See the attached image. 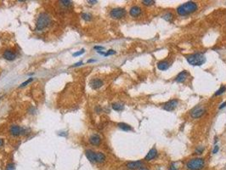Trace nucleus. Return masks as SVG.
I'll return each instance as SVG.
<instances>
[{
	"label": "nucleus",
	"mask_w": 226,
	"mask_h": 170,
	"mask_svg": "<svg viewBox=\"0 0 226 170\" xmlns=\"http://www.w3.org/2000/svg\"><path fill=\"white\" fill-rule=\"evenodd\" d=\"M116 54V51H115V50H113V49H110V50H108V52H107V53H105V56L111 55V54Z\"/></svg>",
	"instance_id": "30"
},
{
	"label": "nucleus",
	"mask_w": 226,
	"mask_h": 170,
	"mask_svg": "<svg viewBox=\"0 0 226 170\" xmlns=\"http://www.w3.org/2000/svg\"><path fill=\"white\" fill-rule=\"evenodd\" d=\"M178 105H179V101H178V100H172L168 101L167 103H166L165 105H164L163 108L165 109L166 111H172L177 107Z\"/></svg>",
	"instance_id": "8"
},
{
	"label": "nucleus",
	"mask_w": 226,
	"mask_h": 170,
	"mask_svg": "<svg viewBox=\"0 0 226 170\" xmlns=\"http://www.w3.org/2000/svg\"><path fill=\"white\" fill-rule=\"evenodd\" d=\"M89 142L93 145H99L101 142V139L98 134H93L89 138Z\"/></svg>",
	"instance_id": "12"
},
{
	"label": "nucleus",
	"mask_w": 226,
	"mask_h": 170,
	"mask_svg": "<svg viewBox=\"0 0 226 170\" xmlns=\"http://www.w3.org/2000/svg\"><path fill=\"white\" fill-rule=\"evenodd\" d=\"M86 156L87 158L89 160L90 162H95V152L93 151L92 150H87L86 151Z\"/></svg>",
	"instance_id": "17"
},
{
	"label": "nucleus",
	"mask_w": 226,
	"mask_h": 170,
	"mask_svg": "<svg viewBox=\"0 0 226 170\" xmlns=\"http://www.w3.org/2000/svg\"><path fill=\"white\" fill-rule=\"evenodd\" d=\"M157 156V151L156 148H152L150 151H149V153L147 154V156H145V160L146 161H150L156 157Z\"/></svg>",
	"instance_id": "13"
},
{
	"label": "nucleus",
	"mask_w": 226,
	"mask_h": 170,
	"mask_svg": "<svg viewBox=\"0 0 226 170\" xmlns=\"http://www.w3.org/2000/svg\"><path fill=\"white\" fill-rule=\"evenodd\" d=\"M90 86L91 88H93L94 89H97V88H100V87H102V85H103V82H102L100 79H93L91 80L90 82Z\"/></svg>",
	"instance_id": "11"
},
{
	"label": "nucleus",
	"mask_w": 226,
	"mask_h": 170,
	"mask_svg": "<svg viewBox=\"0 0 226 170\" xmlns=\"http://www.w3.org/2000/svg\"><path fill=\"white\" fill-rule=\"evenodd\" d=\"M140 13H141V9L139 8V6H133L131 8V9H130L129 11V14L131 15L133 17H136L140 15Z\"/></svg>",
	"instance_id": "14"
},
{
	"label": "nucleus",
	"mask_w": 226,
	"mask_h": 170,
	"mask_svg": "<svg viewBox=\"0 0 226 170\" xmlns=\"http://www.w3.org/2000/svg\"><path fill=\"white\" fill-rule=\"evenodd\" d=\"M142 3L145 5H152L155 3V1H153V0H144V1H142Z\"/></svg>",
	"instance_id": "22"
},
{
	"label": "nucleus",
	"mask_w": 226,
	"mask_h": 170,
	"mask_svg": "<svg viewBox=\"0 0 226 170\" xmlns=\"http://www.w3.org/2000/svg\"><path fill=\"white\" fill-rule=\"evenodd\" d=\"M60 3L62 5H64V6H70L71 4V1H67V0H62V1H60Z\"/></svg>",
	"instance_id": "27"
},
{
	"label": "nucleus",
	"mask_w": 226,
	"mask_h": 170,
	"mask_svg": "<svg viewBox=\"0 0 226 170\" xmlns=\"http://www.w3.org/2000/svg\"><path fill=\"white\" fill-rule=\"evenodd\" d=\"M14 169H15V164L14 163H9L6 167V170H14Z\"/></svg>",
	"instance_id": "28"
},
{
	"label": "nucleus",
	"mask_w": 226,
	"mask_h": 170,
	"mask_svg": "<svg viewBox=\"0 0 226 170\" xmlns=\"http://www.w3.org/2000/svg\"><path fill=\"white\" fill-rule=\"evenodd\" d=\"M112 108H113V110L119 111L123 110L124 105H123L122 104H120V103H114V104H112Z\"/></svg>",
	"instance_id": "20"
},
{
	"label": "nucleus",
	"mask_w": 226,
	"mask_h": 170,
	"mask_svg": "<svg viewBox=\"0 0 226 170\" xmlns=\"http://www.w3.org/2000/svg\"><path fill=\"white\" fill-rule=\"evenodd\" d=\"M81 65H83V62H82V61H80V62H77V63H76V64H74L72 66H73V67H76V66H81Z\"/></svg>",
	"instance_id": "33"
},
{
	"label": "nucleus",
	"mask_w": 226,
	"mask_h": 170,
	"mask_svg": "<svg viewBox=\"0 0 226 170\" xmlns=\"http://www.w3.org/2000/svg\"><path fill=\"white\" fill-rule=\"evenodd\" d=\"M188 63L191 66H201L206 62V57L203 54H194L190 56H187Z\"/></svg>",
	"instance_id": "2"
},
{
	"label": "nucleus",
	"mask_w": 226,
	"mask_h": 170,
	"mask_svg": "<svg viewBox=\"0 0 226 170\" xmlns=\"http://www.w3.org/2000/svg\"><path fill=\"white\" fill-rule=\"evenodd\" d=\"M50 22H51V19L48 14H46V13L40 14L38 18H37V24H36L37 30L41 31L44 28H46V27L50 24Z\"/></svg>",
	"instance_id": "3"
},
{
	"label": "nucleus",
	"mask_w": 226,
	"mask_h": 170,
	"mask_svg": "<svg viewBox=\"0 0 226 170\" xmlns=\"http://www.w3.org/2000/svg\"><path fill=\"white\" fill-rule=\"evenodd\" d=\"M197 4L194 2H187L181 4L177 9V12L180 15H187L189 14L195 12L197 9Z\"/></svg>",
	"instance_id": "1"
},
{
	"label": "nucleus",
	"mask_w": 226,
	"mask_h": 170,
	"mask_svg": "<svg viewBox=\"0 0 226 170\" xmlns=\"http://www.w3.org/2000/svg\"><path fill=\"white\" fill-rule=\"evenodd\" d=\"M84 49H81L80 51H78V52H77V53H74L73 54V56L74 57H77V56H79V55H81V54H83V53H84Z\"/></svg>",
	"instance_id": "29"
},
{
	"label": "nucleus",
	"mask_w": 226,
	"mask_h": 170,
	"mask_svg": "<svg viewBox=\"0 0 226 170\" xmlns=\"http://www.w3.org/2000/svg\"><path fill=\"white\" fill-rule=\"evenodd\" d=\"M172 17H173V15L171 13H167V14H165V15H163V18L166 20H170L171 19H172Z\"/></svg>",
	"instance_id": "24"
},
{
	"label": "nucleus",
	"mask_w": 226,
	"mask_h": 170,
	"mask_svg": "<svg viewBox=\"0 0 226 170\" xmlns=\"http://www.w3.org/2000/svg\"><path fill=\"white\" fill-rule=\"evenodd\" d=\"M187 76H188V72L186 71H181V72L179 73V75H178L177 77H176V82H178V83H183V82L185 80Z\"/></svg>",
	"instance_id": "15"
},
{
	"label": "nucleus",
	"mask_w": 226,
	"mask_h": 170,
	"mask_svg": "<svg viewBox=\"0 0 226 170\" xmlns=\"http://www.w3.org/2000/svg\"><path fill=\"white\" fill-rule=\"evenodd\" d=\"M118 127L121 128L122 130H124V131L132 130L131 126H129L128 124H127V123H124V122H120V123H118Z\"/></svg>",
	"instance_id": "19"
},
{
	"label": "nucleus",
	"mask_w": 226,
	"mask_h": 170,
	"mask_svg": "<svg viewBox=\"0 0 226 170\" xmlns=\"http://www.w3.org/2000/svg\"><path fill=\"white\" fill-rule=\"evenodd\" d=\"M125 15H126V10L122 8L113 9L110 13L111 17L113 19H121L122 17H124Z\"/></svg>",
	"instance_id": "5"
},
{
	"label": "nucleus",
	"mask_w": 226,
	"mask_h": 170,
	"mask_svg": "<svg viewBox=\"0 0 226 170\" xmlns=\"http://www.w3.org/2000/svg\"><path fill=\"white\" fill-rule=\"evenodd\" d=\"M3 145V140L2 139H0V146H2Z\"/></svg>",
	"instance_id": "37"
},
{
	"label": "nucleus",
	"mask_w": 226,
	"mask_h": 170,
	"mask_svg": "<svg viewBox=\"0 0 226 170\" xmlns=\"http://www.w3.org/2000/svg\"><path fill=\"white\" fill-rule=\"evenodd\" d=\"M88 3H91V4H94V3H97V1H94V0H88Z\"/></svg>",
	"instance_id": "35"
},
{
	"label": "nucleus",
	"mask_w": 226,
	"mask_h": 170,
	"mask_svg": "<svg viewBox=\"0 0 226 170\" xmlns=\"http://www.w3.org/2000/svg\"><path fill=\"white\" fill-rule=\"evenodd\" d=\"M218 150H219V147H218V145H215V147H214L213 151V154H215V153H217Z\"/></svg>",
	"instance_id": "31"
},
{
	"label": "nucleus",
	"mask_w": 226,
	"mask_h": 170,
	"mask_svg": "<svg viewBox=\"0 0 226 170\" xmlns=\"http://www.w3.org/2000/svg\"><path fill=\"white\" fill-rule=\"evenodd\" d=\"M142 166V162L140 161H136V162H130L127 164V168L131 170H134L137 168H140Z\"/></svg>",
	"instance_id": "10"
},
{
	"label": "nucleus",
	"mask_w": 226,
	"mask_h": 170,
	"mask_svg": "<svg viewBox=\"0 0 226 170\" xmlns=\"http://www.w3.org/2000/svg\"><path fill=\"white\" fill-rule=\"evenodd\" d=\"M82 18H83L84 20H86V21H89V20H91L92 16L90 14H88V13H83L82 14Z\"/></svg>",
	"instance_id": "21"
},
{
	"label": "nucleus",
	"mask_w": 226,
	"mask_h": 170,
	"mask_svg": "<svg viewBox=\"0 0 226 170\" xmlns=\"http://www.w3.org/2000/svg\"><path fill=\"white\" fill-rule=\"evenodd\" d=\"M169 67V64L167 61H160L157 63V68L161 71H165L167 70Z\"/></svg>",
	"instance_id": "16"
},
{
	"label": "nucleus",
	"mask_w": 226,
	"mask_h": 170,
	"mask_svg": "<svg viewBox=\"0 0 226 170\" xmlns=\"http://www.w3.org/2000/svg\"><path fill=\"white\" fill-rule=\"evenodd\" d=\"M9 133L13 136H19L24 133V129L18 125H12L9 128Z\"/></svg>",
	"instance_id": "7"
},
{
	"label": "nucleus",
	"mask_w": 226,
	"mask_h": 170,
	"mask_svg": "<svg viewBox=\"0 0 226 170\" xmlns=\"http://www.w3.org/2000/svg\"><path fill=\"white\" fill-rule=\"evenodd\" d=\"M94 49H97V50H103V49H105V48H104V47H101V46H95Z\"/></svg>",
	"instance_id": "32"
},
{
	"label": "nucleus",
	"mask_w": 226,
	"mask_h": 170,
	"mask_svg": "<svg viewBox=\"0 0 226 170\" xmlns=\"http://www.w3.org/2000/svg\"><path fill=\"white\" fill-rule=\"evenodd\" d=\"M139 170H149V169H148V168H140Z\"/></svg>",
	"instance_id": "39"
},
{
	"label": "nucleus",
	"mask_w": 226,
	"mask_h": 170,
	"mask_svg": "<svg viewBox=\"0 0 226 170\" xmlns=\"http://www.w3.org/2000/svg\"><path fill=\"white\" fill-rule=\"evenodd\" d=\"M3 57L7 60H13L15 59L16 54L12 50H5L3 54Z\"/></svg>",
	"instance_id": "9"
},
{
	"label": "nucleus",
	"mask_w": 226,
	"mask_h": 170,
	"mask_svg": "<svg viewBox=\"0 0 226 170\" xmlns=\"http://www.w3.org/2000/svg\"><path fill=\"white\" fill-rule=\"evenodd\" d=\"M225 89H226V88H225V87H224V86H223V87H221V88H219V89H218V90L216 92V93H215V95H219V94H223L224 92L225 91Z\"/></svg>",
	"instance_id": "23"
},
{
	"label": "nucleus",
	"mask_w": 226,
	"mask_h": 170,
	"mask_svg": "<svg viewBox=\"0 0 226 170\" xmlns=\"http://www.w3.org/2000/svg\"><path fill=\"white\" fill-rule=\"evenodd\" d=\"M94 60H88V63H90V62H94Z\"/></svg>",
	"instance_id": "38"
},
{
	"label": "nucleus",
	"mask_w": 226,
	"mask_h": 170,
	"mask_svg": "<svg viewBox=\"0 0 226 170\" xmlns=\"http://www.w3.org/2000/svg\"><path fill=\"white\" fill-rule=\"evenodd\" d=\"M205 162L202 158H194L187 162V168L190 170H201L204 168Z\"/></svg>",
	"instance_id": "4"
},
{
	"label": "nucleus",
	"mask_w": 226,
	"mask_h": 170,
	"mask_svg": "<svg viewBox=\"0 0 226 170\" xmlns=\"http://www.w3.org/2000/svg\"><path fill=\"white\" fill-rule=\"evenodd\" d=\"M169 170H177V168H176V167L174 166L173 164H172L171 165V167H170V169Z\"/></svg>",
	"instance_id": "34"
},
{
	"label": "nucleus",
	"mask_w": 226,
	"mask_h": 170,
	"mask_svg": "<svg viewBox=\"0 0 226 170\" xmlns=\"http://www.w3.org/2000/svg\"><path fill=\"white\" fill-rule=\"evenodd\" d=\"M226 106V102H224V103H223L220 106H219V109H223L224 107H225Z\"/></svg>",
	"instance_id": "36"
},
{
	"label": "nucleus",
	"mask_w": 226,
	"mask_h": 170,
	"mask_svg": "<svg viewBox=\"0 0 226 170\" xmlns=\"http://www.w3.org/2000/svg\"><path fill=\"white\" fill-rule=\"evenodd\" d=\"M105 160V156L101 152H95V162H103Z\"/></svg>",
	"instance_id": "18"
},
{
	"label": "nucleus",
	"mask_w": 226,
	"mask_h": 170,
	"mask_svg": "<svg viewBox=\"0 0 226 170\" xmlns=\"http://www.w3.org/2000/svg\"><path fill=\"white\" fill-rule=\"evenodd\" d=\"M33 81V78L32 77H31V78H29L28 80L27 81H26V82H24V83H22L20 85V87H24V86H26V85H27L28 83H30L31 82H32Z\"/></svg>",
	"instance_id": "26"
},
{
	"label": "nucleus",
	"mask_w": 226,
	"mask_h": 170,
	"mask_svg": "<svg viewBox=\"0 0 226 170\" xmlns=\"http://www.w3.org/2000/svg\"><path fill=\"white\" fill-rule=\"evenodd\" d=\"M203 151H204V147H202V146H199V147L196 149L195 152H196V154H201V153L203 152Z\"/></svg>",
	"instance_id": "25"
},
{
	"label": "nucleus",
	"mask_w": 226,
	"mask_h": 170,
	"mask_svg": "<svg viewBox=\"0 0 226 170\" xmlns=\"http://www.w3.org/2000/svg\"><path fill=\"white\" fill-rule=\"evenodd\" d=\"M205 113V109L201 106H196L191 111V117L194 118H198Z\"/></svg>",
	"instance_id": "6"
}]
</instances>
